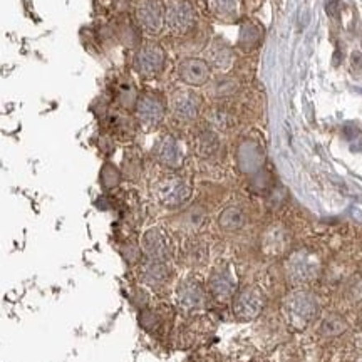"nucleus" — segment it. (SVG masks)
<instances>
[{
    "label": "nucleus",
    "instance_id": "obj_21",
    "mask_svg": "<svg viewBox=\"0 0 362 362\" xmlns=\"http://www.w3.org/2000/svg\"><path fill=\"white\" fill-rule=\"evenodd\" d=\"M344 329H346V322H344V319L334 314V315H329L327 319L324 320L322 327H320V334L327 337H334L337 336V334H341Z\"/></svg>",
    "mask_w": 362,
    "mask_h": 362
},
{
    "label": "nucleus",
    "instance_id": "obj_12",
    "mask_svg": "<svg viewBox=\"0 0 362 362\" xmlns=\"http://www.w3.org/2000/svg\"><path fill=\"white\" fill-rule=\"evenodd\" d=\"M155 155L156 160L166 168H180L181 163H183V151H181L178 139L171 134H165L156 143Z\"/></svg>",
    "mask_w": 362,
    "mask_h": 362
},
{
    "label": "nucleus",
    "instance_id": "obj_22",
    "mask_svg": "<svg viewBox=\"0 0 362 362\" xmlns=\"http://www.w3.org/2000/svg\"><path fill=\"white\" fill-rule=\"evenodd\" d=\"M235 90H237V83L228 78H223V79H218L215 81L214 86L210 88V94H214L216 98H225V96H230V94H233Z\"/></svg>",
    "mask_w": 362,
    "mask_h": 362
},
{
    "label": "nucleus",
    "instance_id": "obj_6",
    "mask_svg": "<svg viewBox=\"0 0 362 362\" xmlns=\"http://www.w3.org/2000/svg\"><path fill=\"white\" fill-rule=\"evenodd\" d=\"M265 307V298L257 288H243L235 296L233 300V312L238 319L252 320L257 315L262 314Z\"/></svg>",
    "mask_w": 362,
    "mask_h": 362
},
{
    "label": "nucleus",
    "instance_id": "obj_5",
    "mask_svg": "<svg viewBox=\"0 0 362 362\" xmlns=\"http://www.w3.org/2000/svg\"><path fill=\"white\" fill-rule=\"evenodd\" d=\"M202 98L194 90L178 89L171 96V111L180 121H194L200 115Z\"/></svg>",
    "mask_w": 362,
    "mask_h": 362
},
{
    "label": "nucleus",
    "instance_id": "obj_1",
    "mask_svg": "<svg viewBox=\"0 0 362 362\" xmlns=\"http://www.w3.org/2000/svg\"><path fill=\"white\" fill-rule=\"evenodd\" d=\"M192 197V187L180 176H168L156 185V198L163 206L180 208Z\"/></svg>",
    "mask_w": 362,
    "mask_h": 362
},
{
    "label": "nucleus",
    "instance_id": "obj_23",
    "mask_svg": "<svg viewBox=\"0 0 362 362\" xmlns=\"http://www.w3.org/2000/svg\"><path fill=\"white\" fill-rule=\"evenodd\" d=\"M119 180H121V175H119V171H117L116 166H112V165L104 166L101 171V183L104 188L111 189V188L117 187V185H119Z\"/></svg>",
    "mask_w": 362,
    "mask_h": 362
},
{
    "label": "nucleus",
    "instance_id": "obj_7",
    "mask_svg": "<svg viewBox=\"0 0 362 362\" xmlns=\"http://www.w3.org/2000/svg\"><path fill=\"white\" fill-rule=\"evenodd\" d=\"M136 17L144 30L156 34L165 24V7L160 0H141L136 8Z\"/></svg>",
    "mask_w": 362,
    "mask_h": 362
},
{
    "label": "nucleus",
    "instance_id": "obj_3",
    "mask_svg": "<svg viewBox=\"0 0 362 362\" xmlns=\"http://www.w3.org/2000/svg\"><path fill=\"white\" fill-rule=\"evenodd\" d=\"M165 22L173 33H188L197 22L193 4L189 0H170L165 8Z\"/></svg>",
    "mask_w": 362,
    "mask_h": 362
},
{
    "label": "nucleus",
    "instance_id": "obj_14",
    "mask_svg": "<svg viewBox=\"0 0 362 362\" xmlns=\"http://www.w3.org/2000/svg\"><path fill=\"white\" fill-rule=\"evenodd\" d=\"M208 285H210L211 293H214L218 300H226V298H230L235 293V288H237L232 272L226 269V267H221V269L211 272Z\"/></svg>",
    "mask_w": 362,
    "mask_h": 362
},
{
    "label": "nucleus",
    "instance_id": "obj_10",
    "mask_svg": "<svg viewBox=\"0 0 362 362\" xmlns=\"http://www.w3.org/2000/svg\"><path fill=\"white\" fill-rule=\"evenodd\" d=\"M141 248L149 260L166 262L171 257V247L166 235L160 228H151L143 235Z\"/></svg>",
    "mask_w": 362,
    "mask_h": 362
},
{
    "label": "nucleus",
    "instance_id": "obj_17",
    "mask_svg": "<svg viewBox=\"0 0 362 362\" xmlns=\"http://www.w3.org/2000/svg\"><path fill=\"white\" fill-rule=\"evenodd\" d=\"M208 62L216 69H228L233 62V52L228 45L223 42H214L211 47H208Z\"/></svg>",
    "mask_w": 362,
    "mask_h": 362
},
{
    "label": "nucleus",
    "instance_id": "obj_20",
    "mask_svg": "<svg viewBox=\"0 0 362 362\" xmlns=\"http://www.w3.org/2000/svg\"><path fill=\"white\" fill-rule=\"evenodd\" d=\"M260 35H262L260 30L257 29L255 25L252 24L243 25L242 34H240V45H242L243 49H247V51H252V49L259 44Z\"/></svg>",
    "mask_w": 362,
    "mask_h": 362
},
{
    "label": "nucleus",
    "instance_id": "obj_13",
    "mask_svg": "<svg viewBox=\"0 0 362 362\" xmlns=\"http://www.w3.org/2000/svg\"><path fill=\"white\" fill-rule=\"evenodd\" d=\"M176 297H178L181 309L188 312L200 310L205 305V292L197 280H183L178 287V292H176Z\"/></svg>",
    "mask_w": 362,
    "mask_h": 362
},
{
    "label": "nucleus",
    "instance_id": "obj_8",
    "mask_svg": "<svg viewBox=\"0 0 362 362\" xmlns=\"http://www.w3.org/2000/svg\"><path fill=\"white\" fill-rule=\"evenodd\" d=\"M136 115L144 126L153 128V126L160 124L165 117V104H163L160 96L146 93L136 101Z\"/></svg>",
    "mask_w": 362,
    "mask_h": 362
},
{
    "label": "nucleus",
    "instance_id": "obj_18",
    "mask_svg": "<svg viewBox=\"0 0 362 362\" xmlns=\"http://www.w3.org/2000/svg\"><path fill=\"white\" fill-rule=\"evenodd\" d=\"M214 16L223 21H232L240 12V0H208Z\"/></svg>",
    "mask_w": 362,
    "mask_h": 362
},
{
    "label": "nucleus",
    "instance_id": "obj_27",
    "mask_svg": "<svg viewBox=\"0 0 362 362\" xmlns=\"http://www.w3.org/2000/svg\"><path fill=\"white\" fill-rule=\"evenodd\" d=\"M361 362H362V361H361Z\"/></svg>",
    "mask_w": 362,
    "mask_h": 362
},
{
    "label": "nucleus",
    "instance_id": "obj_24",
    "mask_svg": "<svg viewBox=\"0 0 362 362\" xmlns=\"http://www.w3.org/2000/svg\"><path fill=\"white\" fill-rule=\"evenodd\" d=\"M138 319H139V324H141V327L146 330H155L158 325H160V317H158L153 310L141 309Z\"/></svg>",
    "mask_w": 362,
    "mask_h": 362
},
{
    "label": "nucleus",
    "instance_id": "obj_9",
    "mask_svg": "<svg viewBox=\"0 0 362 362\" xmlns=\"http://www.w3.org/2000/svg\"><path fill=\"white\" fill-rule=\"evenodd\" d=\"M178 78L188 86H203L211 79L210 64L203 59L187 57L180 62Z\"/></svg>",
    "mask_w": 362,
    "mask_h": 362
},
{
    "label": "nucleus",
    "instance_id": "obj_16",
    "mask_svg": "<svg viewBox=\"0 0 362 362\" xmlns=\"http://www.w3.org/2000/svg\"><path fill=\"white\" fill-rule=\"evenodd\" d=\"M218 225L225 232H238V230H242L247 225L245 211L238 206L225 208L218 218Z\"/></svg>",
    "mask_w": 362,
    "mask_h": 362
},
{
    "label": "nucleus",
    "instance_id": "obj_25",
    "mask_svg": "<svg viewBox=\"0 0 362 362\" xmlns=\"http://www.w3.org/2000/svg\"><path fill=\"white\" fill-rule=\"evenodd\" d=\"M121 255H123V259L128 262V264H136V262L139 260V257H141V252H139V248L133 245V243H126V245L121 248Z\"/></svg>",
    "mask_w": 362,
    "mask_h": 362
},
{
    "label": "nucleus",
    "instance_id": "obj_11",
    "mask_svg": "<svg viewBox=\"0 0 362 362\" xmlns=\"http://www.w3.org/2000/svg\"><path fill=\"white\" fill-rule=\"evenodd\" d=\"M317 274V264L307 253H297L287 264L288 280L296 285H304L314 280Z\"/></svg>",
    "mask_w": 362,
    "mask_h": 362
},
{
    "label": "nucleus",
    "instance_id": "obj_15",
    "mask_svg": "<svg viewBox=\"0 0 362 362\" xmlns=\"http://www.w3.org/2000/svg\"><path fill=\"white\" fill-rule=\"evenodd\" d=\"M143 284L149 287H161L170 280V269L166 267V262L148 260L141 270Z\"/></svg>",
    "mask_w": 362,
    "mask_h": 362
},
{
    "label": "nucleus",
    "instance_id": "obj_4",
    "mask_svg": "<svg viewBox=\"0 0 362 362\" xmlns=\"http://www.w3.org/2000/svg\"><path fill=\"white\" fill-rule=\"evenodd\" d=\"M166 61V54L163 51L161 45L158 44H146L136 52L134 56V69L143 78L151 79L156 78L163 71Z\"/></svg>",
    "mask_w": 362,
    "mask_h": 362
},
{
    "label": "nucleus",
    "instance_id": "obj_19",
    "mask_svg": "<svg viewBox=\"0 0 362 362\" xmlns=\"http://www.w3.org/2000/svg\"><path fill=\"white\" fill-rule=\"evenodd\" d=\"M197 149L202 156L205 158H211L218 153L220 149V139L216 136L215 131L211 129H205L198 134L197 139Z\"/></svg>",
    "mask_w": 362,
    "mask_h": 362
},
{
    "label": "nucleus",
    "instance_id": "obj_2",
    "mask_svg": "<svg viewBox=\"0 0 362 362\" xmlns=\"http://www.w3.org/2000/svg\"><path fill=\"white\" fill-rule=\"evenodd\" d=\"M285 310H287L288 319L292 320L293 325H307L319 314V304L312 293L296 292L288 297Z\"/></svg>",
    "mask_w": 362,
    "mask_h": 362
},
{
    "label": "nucleus",
    "instance_id": "obj_26",
    "mask_svg": "<svg viewBox=\"0 0 362 362\" xmlns=\"http://www.w3.org/2000/svg\"><path fill=\"white\" fill-rule=\"evenodd\" d=\"M347 296H349V298H352V300H361L362 298V282L359 280V282H349V285H347Z\"/></svg>",
    "mask_w": 362,
    "mask_h": 362
}]
</instances>
